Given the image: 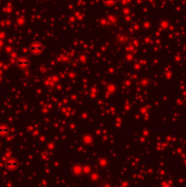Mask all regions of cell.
Wrapping results in <instances>:
<instances>
[{
  "label": "cell",
  "instance_id": "3",
  "mask_svg": "<svg viewBox=\"0 0 186 187\" xmlns=\"http://www.w3.org/2000/svg\"><path fill=\"white\" fill-rule=\"evenodd\" d=\"M29 64V61L27 59H20L17 61V65L20 66V67H27V66H28Z\"/></svg>",
  "mask_w": 186,
  "mask_h": 187
},
{
  "label": "cell",
  "instance_id": "4",
  "mask_svg": "<svg viewBox=\"0 0 186 187\" xmlns=\"http://www.w3.org/2000/svg\"><path fill=\"white\" fill-rule=\"evenodd\" d=\"M8 128L5 127V126H1L0 127V135H4V134H7L8 132Z\"/></svg>",
  "mask_w": 186,
  "mask_h": 187
},
{
  "label": "cell",
  "instance_id": "2",
  "mask_svg": "<svg viewBox=\"0 0 186 187\" xmlns=\"http://www.w3.org/2000/svg\"><path fill=\"white\" fill-rule=\"evenodd\" d=\"M30 50L33 52H37V51H40L42 50V46L39 44H33L30 47Z\"/></svg>",
  "mask_w": 186,
  "mask_h": 187
},
{
  "label": "cell",
  "instance_id": "1",
  "mask_svg": "<svg viewBox=\"0 0 186 187\" xmlns=\"http://www.w3.org/2000/svg\"><path fill=\"white\" fill-rule=\"evenodd\" d=\"M19 164L16 162V161H12V160H9L8 162H5V166H8V168H16L17 167Z\"/></svg>",
  "mask_w": 186,
  "mask_h": 187
},
{
  "label": "cell",
  "instance_id": "5",
  "mask_svg": "<svg viewBox=\"0 0 186 187\" xmlns=\"http://www.w3.org/2000/svg\"><path fill=\"white\" fill-rule=\"evenodd\" d=\"M103 2H104L106 5L111 6V5H113L114 3H115V2H116V0H103Z\"/></svg>",
  "mask_w": 186,
  "mask_h": 187
}]
</instances>
